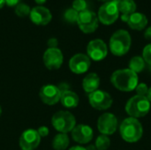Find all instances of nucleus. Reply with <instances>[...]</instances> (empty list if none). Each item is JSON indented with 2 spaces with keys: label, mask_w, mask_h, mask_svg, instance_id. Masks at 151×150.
<instances>
[{
  "label": "nucleus",
  "mask_w": 151,
  "mask_h": 150,
  "mask_svg": "<svg viewBox=\"0 0 151 150\" xmlns=\"http://www.w3.org/2000/svg\"><path fill=\"white\" fill-rule=\"evenodd\" d=\"M111 82L117 89L130 92L134 90L138 85V75L129 68L117 70L111 74Z\"/></svg>",
  "instance_id": "obj_1"
},
{
  "label": "nucleus",
  "mask_w": 151,
  "mask_h": 150,
  "mask_svg": "<svg viewBox=\"0 0 151 150\" xmlns=\"http://www.w3.org/2000/svg\"><path fill=\"white\" fill-rule=\"evenodd\" d=\"M119 132L122 139L129 143L138 141L143 133L142 126L137 118H127L120 125Z\"/></svg>",
  "instance_id": "obj_2"
},
{
  "label": "nucleus",
  "mask_w": 151,
  "mask_h": 150,
  "mask_svg": "<svg viewBox=\"0 0 151 150\" xmlns=\"http://www.w3.org/2000/svg\"><path fill=\"white\" fill-rule=\"evenodd\" d=\"M132 39L127 30L116 31L110 39V50L115 56L120 57L126 55L130 50Z\"/></svg>",
  "instance_id": "obj_3"
},
{
  "label": "nucleus",
  "mask_w": 151,
  "mask_h": 150,
  "mask_svg": "<svg viewBox=\"0 0 151 150\" xmlns=\"http://www.w3.org/2000/svg\"><path fill=\"white\" fill-rule=\"evenodd\" d=\"M150 110V102L146 96L134 95L128 100L126 104V111L134 118H142L146 116Z\"/></svg>",
  "instance_id": "obj_4"
},
{
  "label": "nucleus",
  "mask_w": 151,
  "mask_h": 150,
  "mask_svg": "<svg viewBox=\"0 0 151 150\" xmlns=\"http://www.w3.org/2000/svg\"><path fill=\"white\" fill-rule=\"evenodd\" d=\"M51 124L53 127L60 133H67L72 132L75 127L76 120L71 112L59 111L53 115L51 118Z\"/></svg>",
  "instance_id": "obj_5"
},
{
  "label": "nucleus",
  "mask_w": 151,
  "mask_h": 150,
  "mask_svg": "<svg viewBox=\"0 0 151 150\" xmlns=\"http://www.w3.org/2000/svg\"><path fill=\"white\" fill-rule=\"evenodd\" d=\"M119 15L118 8V0H111L104 3L98 11V20L104 25H111L114 23Z\"/></svg>",
  "instance_id": "obj_6"
},
{
  "label": "nucleus",
  "mask_w": 151,
  "mask_h": 150,
  "mask_svg": "<svg viewBox=\"0 0 151 150\" xmlns=\"http://www.w3.org/2000/svg\"><path fill=\"white\" fill-rule=\"evenodd\" d=\"M98 17L97 15L89 10H85L79 12L77 23L80 29L85 34H90L96 30L98 27Z\"/></svg>",
  "instance_id": "obj_7"
},
{
  "label": "nucleus",
  "mask_w": 151,
  "mask_h": 150,
  "mask_svg": "<svg viewBox=\"0 0 151 150\" xmlns=\"http://www.w3.org/2000/svg\"><path fill=\"white\" fill-rule=\"evenodd\" d=\"M88 101L90 105L98 111L108 110L113 103L112 97L107 92L98 89L88 95Z\"/></svg>",
  "instance_id": "obj_8"
},
{
  "label": "nucleus",
  "mask_w": 151,
  "mask_h": 150,
  "mask_svg": "<svg viewBox=\"0 0 151 150\" xmlns=\"http://www.w3.org/2000/svg\"><path fill=\"white\" fill-rule=\"evenodd\" d=\"M88 57L94 61L104 59L108 54V48L105 42L101 39H95L89 42L87 47Z\"/></svg>",
  "instance_id": "obj_9"
},
{
  "label": "nucleus",
  "mask_w": 151,
  "mask_h": 150,
  "mask_svg": "<svg viewBox=\"0 0 151 150\" xmlns=\"http://www.w3.org/2000/svg\"><path fill=\"white\" fill-rule=\"evenodd\" d=\"M118 127V119L112 113H104L98 118L97 128L102 134L111 135L113 134Z\"/></svg>",
  "instance_id": "obj_10"
},
{
  "label": "nucleus",
  "mask_w": 151,
  "mask_h": 150,
  "mask_svg": "<svg viewBox=\"0 0 151 150\" xmlns=\"http://www.w3.org/2000/svg\"><path fill=\"white\" fill-rule=\"evenodd\" d=\"M43 63L50 70L59 69L63 64L64 57L62 51L58 48H49L43 54Z\"/></svg>",
  "instance_id": "obj_11"
},
{
  "label": "nucleus",
  "mask_w": 151,
  "mask_h": 150,
  "mask_svg": "<svg viewBox=\"0 0 151 150\" xmlns=\"http://www.w3.org/2000/svg\"><path fill=\"white\" fill-rule=\"evenodd\" d=\"M41 137L36 130L27 129L22 133L19 138V148L21 150H35L40 144Z\"/></svg>",
  "instance_id": "obj_12"
},
{
  "label": "nucleus",
  "mask_w": 151,
  "mask_h": 150,
  "mask_svg": "<svg viewBox=\"0 0 151 150\" xmlns=\"http://www.w3.org/2000/svg\"><path fill=\"white\" fill-rule=\"evenodd\" d=\"M39 95L42 103L45 104L54 105L60 101L61 91L58 87L52 84H48L40 89Z\"/></svg>",
  "instance_id": "obj_13"
},
{
  "label": "nucleus",
  "mask_w": 151,
  "mask_h": 150,
  "mask_svg": "<svg viewBox=\"0 0 151 150\" xmlns=\"http://www.w3.org/2000/svg\"><path fill=\"white\" fill-rule=\"evenodd\" d=\"M90 64V58L87 55L79 53L70 59L69 68L73 73L82 74L89 69Z\"/></svg>",
  "instance_id": "obj_14"
},
{
  "label": "nucleus",
  "mask_w": 151,
  "mask_h": 150,
  "mask_svg": "<svg viewBox=\"0 0 151 150\" xmlns=\"http://www.w3.org/2000/svg\"><path fill=\"white\" fill-rule=\"evenodd\" d=\"M30 19L37 26H45L49 24L52 19L50 11L43 6H35L30 11Z\"/></svg>",
  "instance_id": "obj_15"
},
{
  "label": "nucleus",
  "mask_w": 151,
  "mask_h": 150,
  "mask_svg": "<svg viewBox=\"0 0 151 150\" xmlns=\"http://www.w3.org/2000/svg\"><path fill=\"white\" fill-rule=\"evenodd\" d=\"M93 130L89 126L78 125L72 131V137L74 141L80 144H86L93 139Z\"/></svg>",
  "instance_id": "obj_16"
},
{
  "label": "nucleus",
  "mask_w": 151,
  "mask_h": 150,
  "mask_svg": "<svg viewBox=\"0 0 151 150\" xmlns=\"http://www.w3.org/2000/svg\"><path fill=\"white\" fill-rule=\"evenodd\" d=\"M127 24L129 27L134 30H142L148 24V19L146 15L142 12H134L129 16Z\"/></svg>",
  "instance_id": "obj_17"
},
{
  "label": "nucleus",
  "mask_w": 151,
  "mask_h": 150,
  "mask_svg": "<svg viewBox=\"0 0 151 150\" xmlns=\"http://www.w3.org/2000/svg\"><path fill=\"white\" fill-rule=\"evenodd\" d=\"M60 102L63 106L68 109H73L78 106L79 104V96L76 93L70 89L63 90L61 92Z\"/></svg>",
  "instance_id": "obj_18"
},
{
  "label": "nucleus",
  "mask_w": 151,
  "mask_h": 150,
  "mask_svg": "<svg viewBox=\"0 0 151 150\" xmlns=\"http://www.w3.org/2000/svg\"><path fill=\"white\" fill-rule=\"evenodd\" d=\"M99 85H100V78L95 72L88 73L83 79V81H82V88L84 91L88 94L93 93L94 91L97 90Z\"/></svg>",
  "instance_id": "obj_19"
},
{
  "label": "nucleus",
  "mask_w": 151,
  "mask_h": 150,
  "mask_svg": "<svg viewBox=\"0 0 151 150\" xmlns=\"http://www.w3.org/2000/svg\"><path fill=\"white\" fill-rule=\"evenodd\" d=\"M69 137L66 133L57 134L52 141V148L55 150H65L69 146Z\"/></svg>",
  "instance_id": "obj_20"
},
{
  "label": "nucleus",
  "mask_w": 151,
  "mask_h": 150,
  "mask_svg": "<svg viewBox=\"0 0 151 150\" xmlns=\"http://www.w3.org/2000/svg\"><path fill=\"white\" fill-rule=\"evenodd\" d=\"M118 8L122 14L131 15L136 11V4L134 0H118Z\"/></svg>",
  "instance_id": "obj_21"
},
{
  "label": "nucleus",
  "mask_w": 151,
  "mask_h": 150,
  "mask_svg": "<svg viewBox=\"0 0 151 150\" xmlns=\"http://www.w3.org/2000/svg\"><path fill=\"white\" fill-rule=\"evenodd\" d=\"M145 68V61L142 57H134L129 62V69L134 72L135 73L142 72Z\"/></svg>",
  "instance_id": "obj_22"
},
{
  "label": "nucleus",
  "mask_w": 151,
  "mask_h": 150,
  "mask_svg": "<svg viewBox=\"0 0 151 150\" xmlns=\"http://www.w3.org/2000/svg\"><path fill=\"white\" fill-rule=\"evenodd\" d=\"M111 146V140L107 135H99L96 141V148L97 150H107Z\"/></svg>",
  "instance_id": "obj_23"
},
{
  "label": "nucleus",
  "mask_w": 151,
  "mask_h": 150,
  "mask_svg": "<svg viewBox=\"0 0 151 150\" xmlns=\"http://www.w3.org/2000/svg\"><path fill=\"white\" fill-rule=\"evenodd\" d=\"M30 7L24 3H19L15 7V13L19 17H26L30 14Z\"/></svg>",
  "instance_id": "obj_24"
},
{
  "label": "nucleus",
  "mask_w": 151,
  "mask_h": 150,
  "mask_svg": "<svg viewBox=\"0 0 151 150\" xmlns=\"http://www.w3.org/2000/svg\"><path fill=\"white\" fill-rule=\"evenodd\" d=\"M78 16H79V12L77 11H75L74 9H73V8L67 9L65 11V14H64V17H65V20L70 22V23L77 22Z\"/></svg>",
  "instance_id": "obj_25"
},
{
  "label": "nucleus",
  "mask_w": 151,
  "mask_h": 150,
  "mask_svg": "<svg viewBox=\"0 0 151 150\" xmlns=\"http://www.w3.org/2000/svg\"><path fill=\"white\" fill-rule=\"evenodd\" d=\"M88 8V4L86 0H74L73 3V9L77 11L78 12H81Z\"/></svg>",
  "instance_id": "obj_26"
},
{
  "label": "nucleus",
  "mask_w": 151,
  "mask_h": 150,
  "mask_svg": "<svg viewBox=\"0 0 151 150\" xmlns=\"http://www.w3.org/2000/svg\"><path fill=\"white\" fill-rule=\"evenodd\" d=\"M142 58L144 59L145 63L151 66V44H148L144 47L142 51Z\"/></svg>",
  "instance_id": "obj_27"
},
{
  "label": "nucleus",
  "mask_w": 151,
  "mask_h": 150,
  "mask_svg": "<svg viewBox=\"0 0 151 150\" xmlns=\"http://www.w3.org/2000/svg\"><path fill=\"white\" fill-rule=\"evenodd\" d=\"M137 95H141V96H147L148 91H149V88L145 83H138L137 87L135 88Z\"/></svg>",
  "instance_id": "obj_28"
},
{
  "label": "nucleus",
  "mask_w": 151,
  "mask_h": 150,
  "mask_svg": "<svg viewBox=\"0 0 151 150\" xmlns=\"http://www.w3.org/2000/svg\"><path fill=\"white\" fill-rule=\"evenodd\" d=\"M36 131H37L38 134L40 135V137H46L49 134V133H50L49 128L47 126H40L38 128V130H36Z\"/></svg>",
  "instance_id": "obj_29"
},
{
  "label": "nucleus",
  "mask_w": 151,
  "mask_h": 150,
  "mask_svg": "<svg viewBox=\"0 0 151 150\" xmlns=\"http://www.w3.org/2000/svg\"><path fill=\"white\" fill-rule=\"evenodd\" d=\"M6 1V4L10 7H16L19 3H20V0H5Z\"/></svg>",
  "instance_id": "obj_30"
},
{
  "label": "nucleus",
  "mask_w": 151,
  "mask_h": 150,
  "mask_svg": "<svg viewBox=\"0 0 151 150\" xmlns=\"http://www.w3.org/2000/svg\"><path fill=\"white\" fill-rule=\"evenodd\" d=\"M48 44H49L50 48H57L58 41H57V39H55V38H51V39L49 40Z\"/></svg>",
  "instance_id": "obj_31"
},
{
  "label": "nucleus",
  "mask_w": 151,
  "mask_h": 150,
  "mask_svg": "<svg viewBox=\"0 0 151 150\" xmlns=\"http://www.w3.org/2000/svg\"><path fill=\"white\" fill-rule=\"evenodd\" d=\"M144 36H145L146 39L151 40V27H148V28L146 29V31H145V33H144Z\"/></svg>",
  "instance_id": "obj_32"
},
{
  "label": "nucleus",
  "mask_w": 151,
  "mask_h": 150,
  "mask_svg": "<svg viewBox=\"0 0 151 150\" xmlns=\"http://www.w3.org/2000/svg\"><path fill=\"white\" fill-rule=\"evenodd\" d=\"M129 16H130V15L122 14V15H121V20H122V21H124V22H127V21H128V19H129Z\"/></svg>",
  "instance_id": "obj_33"
},
{
  "label": "nucleus",
  "mask_w": 151,
  "mask_h": 150,
  "mask_svg": "<svg viewBox=\"0 0 151 150\" xmlns=\"http://www.w3.org/2000/svg\"><path fill=\"white\" fill-rule=\"evenodd\" d=\"M69 150H87V149H85L83 147H81V146H74V147L71 148Z\"/></svg>",
  "instance_id": "obj_34"
},
{
  "label": "nucleus",
  "mask_w": 151,
  "mask_h": 150,
  "mask_svg": "<svg viewBox=\"0 0 151 150\" xmlns=\"http://www.w3.org/2000/svg\"><path fill=\"white\" fill-rule=\"evenodd\" d=\"M146 97L149 99V101L151 103V88H149V91H148V94H147V96Z\"/></svg>",
  "instance_id": "obj_35"
},
{
  "label": "nucleus",
  "mask_w": 151,
  "mask_h": 150,
  "mask_svg": "<svg viewBox=\"0 0 151 150\" xmlns=\"http://www.w3.org/2000/svg\"><path fill=\"white\" fill-rule=\"evenodd\" d=\"M5 4H6V1L5 0H0V9L3 8Z\"/></svg>",
  "instance_id": "obj_36"
},
{
  "label": "nucleus",
  "mask_w": 151,
  "mask_h": 150,
  "mask_svg": "<svg viewBox=\"0 0 151 150\" xmlns=\"http://www.w3.org/2000/svg\"><path fill=\"white\" fill-rule=\"evenodd\" d=\"M35 1L38 4H43L47 0H35Z\"/></svg>",
  "instance_id": "obj_37"
},
{
  "label": "nucleus",
  "mask_w": 151,
  "mask_h": 150,
  "mask_svg": "<svg viewBox=\"0 0 151 150\" xmlns=\"http://www.w3.org/2000/svg\"><path fill=\"white\" fill-rule=\"evenodd\" d=\"M98 1H102V2H109V1H111V0H98Z\"/></svg>",
  "instance_id": "obj_38"
},
{
  "label": "nucleus",
  "mask_w": 151,
  "mask_h": 150,
  "mask_svg": "<svg viewBox=\"0 0 151 150\" xmlns=\"http://www.w3.org/2000/svg\"><path fill=\"white\" fill-rule=\"evenodd\" d=\"M1 114H2V108H1V106H0V116H1Z\"/></svg>",
  "instance_id": "obj_39"
},
{
  "label": "nucleus",
  "mask_w": 151,
  "mask_h": 150,
  "mask_svg": "<svg viewBox=\"0 0 151 150\" xmlns=\"http://www.w3.org/2000/svg\"></svg>",
  "instance_id": "obj_40"
}]
</instances>
